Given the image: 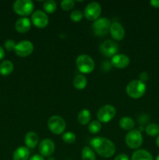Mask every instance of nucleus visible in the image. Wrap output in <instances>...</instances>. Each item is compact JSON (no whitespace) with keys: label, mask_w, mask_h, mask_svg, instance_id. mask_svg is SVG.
<instances>
[{"label":"nucleus","mask_w":159,"mask_h":160,"mask_svg":"<svg viewBox=\"0 0 159 160\" xmlns=\"http://www.w3.org/2000/svg\"><path fill=\"white\" fill-rule=\"evenodd\" d=\"M150 4L155 8H159V0H151L150 2Z\"/></svg>","instance_id":"nucleus-35"},{"label":"nucleus","mask_w":159,"mask_h":160,"mask_svg":"<svg viewBox=\"0 0 159 160\" xmlns=\"http://www.w3.org/2000/svg\"><path fill=\"white\" fill-rule=\"evenodd\" d=\"M147 134L151 137L159 135V125L157 123H149L145 128Z\"/></svg>","instance_id":"nucleus-25"},{"label":"nucleus","mask_w":159,"mask_h":160,"mask_svg":"<svg viewBox=\"0 0 159 160\" xmlns=\"http://www.w3.org/2000/svg\"><path fill=\"white\" fill-rule=\"evenodd\" d=\"M13 70V64L9 60H4L0 63V73L3 76H7Z\"/></svg>","instance_id":"nucleus-23"},{"label":"nucleus","mask_w":159,"mask_h":160,"mask_svg":"<svg viewBox=\"0 0 159 160\" xmlns=\"http://www.w3.org/2000/svg\"><path fill=\"white\" fill-rule=\"evenodd\" d=\"M55 148V144L51 139H44L39 144L38 150L40 155L42 156H45V157H50L51 155L54 153Z\"/></svg>","instance_id":"nucleus-13"},{"label":"nucleus","mask_w":159,"mask_h":160,"mask_svg":"<svg viewBox=\"0 0 159 160\" xmlns=\"http://www.w3.org/2000/svg\"><path fill=\"white\" fill-rule=\"evenodd\" d=\"M155 160H159V154L157 156V157H156V159Z\"/></svg>","instance_id":"nucleus-39"},{"label":"nucleus","mask_w":159,"mask_h":160,"mask_svg":"<svg viewBox=\"0 0 159 160\" xmlns=\"http://www.w3.org/2000/svg\"><path fill=\"white\" fill-rule=\"evenodd\" d=\"M30 156L29 148L24 146H20L14 151L12 155L13 160H28Z\"/></svg>","instance_id":"nucleus-17"},{"label":"nucleus","mask_w":159,"mask_h":160,"mask_svg":"<svg viewBox=\"0 0 159 160\" xmlns=\"http://www.w3.org/2000/svg\"><path fill=\"white\" fill-rule=\"evenodd\" d=\"M119 126L121 128L126 131H132V128L135 127V122L131 117H123L119 120Z\"/></svg>","instance_id":"nucleus-21"},{"label":"nucleus","mask_w":159,"mask_h":160,"mask_svg":"<svg viewBox=\"0 0 159 160\" xmlns=\"http://www.w3.org/2000/svg\"><path fill=\"white\" fill-rule=\"evenodd\" d=\"M28 160H45V159L41 155H34V156H31Z\"/></svg>","instance_id":"nucleus-34"},{"label":"nucleus","mask_w":159,"mask_h":160,"mask_svg":"<svg viewBox=\"0 0 159 160\" xmlns=\"http://www.w3.org/2000/svg\"><path fill=\"white\" fill-rule=\"evenodd\" d=\"M100 51L106 57H113L118 51V46L112 40H106L101 43Z\"/></svg>","instance_id":"nucleus-11"},{"label":"nucleus","mask_w":159,"mask_h":160,"mask_svg":"<svg viewBox=\"0 0 159 160\" xmlns=\"http://www.w3.org/2000/svg\"><path fill=\"white\" fill-rule=\"evenodd\" d=\"M34 5L31 0H17L13 3V9L18 15L26 17L34 11Z\"/></svg>","instance_id":"nucleus-4"},{"label":"nucleus","mask_w":159,"mask_h":160,"mask_svg":"<svg viewBox=\"0 0 159 160\" xmlns=\"http://www.w3.org/2000/svg\"><path fill=\"white\" fill-rule=\"evenodd\" d=\"M31 21L27 17H20L17 20L15 23V28L18 32L26 33L31 29Z\"/></svg>","instance_id":"nucleus-16"},{"label":"nucleus","mask_w":159,"mask_h":160,"mask_svg":"<svg viewBox=\"0 0 159 160\" xmlns=\"http://www.w3.org/2000/svg\"><path fill=\"white\" fill-rule=\"evenodd\" d=\"M139 78H140V81H141L142 82H145V81H147L148 78H149L148 73H147V72H142V73H140Z\"/></svg>","instance_id":"nucleus-32"},{"label":"nucleus","mask_w":159,"mask_h":160,"mask_svg":"<svg viewBox=\"0 0 159 160\" xmlns=\"http://www.w3.org/2000/svg\"><path fill=\"white\" fill-rule=\"evenodd\" d=\"M57 4L54 0H46L43 4V9L48 13H53L56 10Z\"/></svg>","instance_id":"nucleus-26"},{"label":"nucleus","mask_w":159,"mask_h":160,"mask_svg":"<svg viewBox=\"0 0 159 160\" xmlns=\"http://www.w3.org/2000/svg\"><path fill=\"white\" fill-rule=\"evenodd\" d=\"M146 84L140 80H133L126 86V93L132 98H140L146 92Z\"/></svg>","instance_id":"nucleus-2"},{"label":"nucleus","mask_w":159,"mask_h":160,"mask_svg":"<svg viewBox=\"0 0 159 160\" xmlns=\"http://www.w3.org/2000/svg\"><path fill=\"white\" fill-rule=\"evenodd\" d=\"M81 157H82V160H96L94 152L88 146H85L82 149Z\"/></svg>","instance_id":"nucleus-24"},{"label":"nucleus","mask_w":159,"mask_h":160,"mask_svg":"<svg viewBox=\"0 0 159 160\" xmlns=\"http://www.w3.org/2000/svg\"><path fill=\"white\" fill-rule=\"evenodd\" d=\"M4 45L8 51H12V50L15 49L17 43L15 42V41L12 40V39H8V40H6V42H5Z\"/></svg>","instance_id":"nucleus-31"},{"label":"nucleus","mask_w":159,"mask_h":160,"mask_svg":"<svg viewBox=\"0 0 159 160\" xmlns=\"http://www.w3.org/2000/svg\"><path fill=\"white\" fill-rule=\"evenodd\" d=\"M93 149L103 158H110L115 152V146L109 139L103 137L94 138L90 141Z\"/></svg>","instance_id":"nucleus-1"},{"label":"nucleus","mask_w":159,"mask_h":160,"mask_svg":"<svg viewBox=\"0 0 159 160\" xmlns=\"http://www.w3.org/2000/svg\"><path fill=\"white\" fill-rule=\"evenodd\" d=\"M131 160H154V159L152 155L148 151L144 149H139L134 152Z\"/></svg>","instance_id":"nucleus-19"},{"label":"nucleus","mask_w":159,"mask_h":160,"mask_svg":"<svg viewBox=\"0 0 159 160\" xmlns=\"http://www.w3.org/2000/svg\"><path fill=\"white\" fill-rule=\"evenodd\" d=\"M31 21L37 28H44L48 24L49 19L46 12L42 10H36L31 15Z\"/></svg>","instance_id":"nucleus-12"},{"label":"nucleus","mask_w":159,"mask_h":160,"mask_svg":"<svg viewBox=\"0 0 159 160\" xmlns=\"http://www.w3.org/2000/svg\"><path fill=\"white\" fill-rule=\"evenodd\" d=\"M14 51L17 56L20 57H26L34 51V45L30 41H21L17 44Z\"/></svg>","instance_id":"nucleus-10"},{"label":"nucleus","mask_w":159,"mask_h":160,"mask_svg":"<svg viewBox=\"0 0 159 160\" xmlns=\"http://www.w3.org/2000/svg\"><path fill=\"white\" fill-rule=\"evenodd\" d=\"M76 65L78 70L82 73H90L94 70L95 63L90 56L86 54L80 55L76 60Z\"/></svg>","instance_id":"nucleus-3"},{"label":"nucleus","mask_w":159,"mask_h":160,"mask_svg":"<svg viewBox=\"0 0 159 160\" xmlns=\"http://www.w3.org/2000/svg\"><path fill=\"white\" fill-rule=\"evenodd\" d=\"M38 136L34 131H29L26 133L24 138V142L28 148H34L38 144Z\"/></svg>","instance_id":"nucleus-18"},{"label":"nucleus","mask_w":159,"mask_h":160,"mask_svg":"<svg viewBox=\"0 0 159 160\" xmlns=\"http://www.w3.org/2000/svg\"><path fill=\"white\" fill-rule=\"evenodd\" d=\"M156 145H157V146L159 148V135L157 136V138H156Z\"/></svg>","instance_id":"nucleus-37"},{"label":"nucleus","mask_w":159,"mask_h":160,"mask_svg":"<svg viewBox=\"0 0 159 160\" xmlns=\"http://www.w3.org/2000/svg\"><path fill=\"white\" fill-rule=\"evenodd\" d=\"M114 160H129L127 155L126 154H119L115 158Z\"/></svg>","instance_id":"nucleus-33"},{"label":"nucleus","mask_w":159,"mask_h":160,"mask_svg":"<svg viewBox=\"0 0 159 160\" xmlns=\"http://www.w3.org/2000/svg\"><path fill=\"white\" fill-rule=\"evenodd\" d=\"M101 12V5L97 2H91L84 9V17L88 20L95 21L99 18Z\"/></svg>","instance_id":"nucleus-9"},{"label":"nucleus","mask_w":159,"mask_h":160,"mask_svg":"<svg viewBox=\"0 0 159 160\" xmlns=\"http://www.w3.org/2000/svg\"><path fill=\"white\" fill-rule=\"evenodd\" d=\"M88 130L91 134H97L101 130V124L98 120H93L89 123Z\"/></svg>","instance_id":"nucleus-27"},{"label":"nucleus","mask_w":159,"mask_h":160,"mask_svg":"<svg viewBox=\"0 0 159 160\" xmlns=\"http://www.w3.org/2000/svg\"><path fill=\"white\" fill-rule=\"evenodd\" d=\"M126 144L129 148L137 149L141 146L143 143V136L139 130H132L126 135Z\"/></svg>","instance_id":"nucleus-6"},{"label":"nucleus","mask_w":159,"mask_h":160,"mask_svg":"<svg viewBox=\"0 0 159 160\" xmlns=\"http://www.w3.org/2000/svg\"><path fill=\"white\" fill-rule=\"evenodd\" d=\"M87 84V79L84 75L78 74L73 78V84L77 90H83L86 88Z\"/></svg>","instance_id":"nucleus-20"},{"label":"nucleus","mask_w":159,"mask_h":160,"mask_svg":"<svg viewBox=\"0 0 159 160\" xmlns=\"http://www.w3.org/2000/svg\"><path fill=\"white\" fill-rule=\"evenodd\" d=\"M75 2L73 0H63L61 2V7L65 11L70 10L74 7Z\"/></svg>","instance_id":"nucleus-30"},{"label":"nucleus","mask_w":159,"mask_h":160,"mask_svg":"<svg viewBox=\"0 0 159 160\" xmlns=\"http://www.w3.org/2000/svg\"><path fill=\"white\" fill-rule=\"evenodd\" d=\"M84 17V14L79 9H75V10L72 11L70 13V19L74 22H79Z\"/></svg>","instance_id":"nucleus-29"},{"label":"nucleus","mask_w":159,"mask_h":160,"mask_svg":"<svg viewBox=\"0 0 159 160\" xmlns=\"http://www.w3.org/2000/svg\"><path fill=\"white\" fill-rule=\"evenodd\" d=\"M62 138L65 143L72 144L76 141V134L73 132H65L62 134Z\"/></svg>","instance_id":"nucleus-28"},{"label":"nucleus","mask_w":159,"mask_h":160,"mask_svg":"<svg viewBox=\"0 0 159 160\" xmlns=\"http://www.w3.org/2000/svg\"><path fill=\"white\" fill-rule=\"evenodd\" d=\"M48 160H55V159H54V158H52V157H51V156H50V157H48Z\"/></svg>","instance_id":"nucleus-38"},{"label":"nucleus","mask_w":159,"mask_h":160,"mask_svg":"<svg viewBox=\"0 0 159 160\" xmlns=\"http://www.w3.org/2000/svg\"><path fill=\"white\" fill-rule=\"evenodd\" d=\"M4 56H5V51H4V49H3L2 47L0 45V59H3V58H4Z\"/></svg>","instance_id":"nucleus-36"},{"label":"nucleus","mask_w":159,"mask_h":160,"mask_svg":"<svg viewBox=\"0 0 159 160\" xmlns=\"http://www.w3.org/2000/svg\"><path fill=\"white\" fill-rule=\"evenodd\" d=\"M110 26L111 23L108 19L106 17H101L94 22L92 28H93L94 33L97 36L103 37L108 33Z\"/></svg>","instance_id":"nucleus-7"},{"label":"nucleus","mask_w":159,"mask_h":160,"mask_svg":"<svg viewBox=\"0 0 159 160\" xmlns=\"http://www.w3.org/2000/svg\"><path fill=\"white\" fill-rule=\"evenodd\" d=\"M116 110L112 105H104L98 109L97 112V118L101 123H108L115 117Z\"/></svg>","instance_id":"nucleus-8"},{"label":"nucleus","mask_w":159,"mask_h":160,"mask_svg":"<svg viewBox=\"0 0 159 160\" xmlns=\"http://www.w3.org/2000/svg\"><path fill=\"white\" fill-rule=\"evenodd\" d=\"M48 128L53 134H61L65 131L66 124L62 117L59 116H52L48 120Z\"/></svg>","instance_id":"nucleus-5"},{"label":"nucleus","mask_w":159,"mask_h":160,"mask_svg":"<svg viewBox=\"0 0 159 160\" xmlns=\"http://www.w3.org/2000/svg\"><path fill=\"white\" fill-rule=\"evenodd\" d=\"M130 62L129 58L125 54H116L111 59V63L118 69H123L128 67Z\"/></svg>","instance_id":"nucleus-14"},{"label":"nucleus","mask_w":159,"mask_h":160,"mask_svg":"<svg viewBox=\"0 0 159 160\" xmlns=\"http://www.w3.org/2000/svg\"><path fill=\"white\" fill-rule=\"evenodd\" d=\"M90 118H91V114L88 109H82L80 112L78 113L77 120L79 123L81 125H86L90 122Z\"/></svg>","instance_id":"nucleus-22"},{"label":"nucleus","mask_w":159,"mask_h":160,"mask_svg":"<svg viewBox=\"0 0 159 160\" xmlns=\"http://www.w3.org/2000/svg\"><path fill=\"white\" fill-rule=\"evenodd\" d=\"M110 34L113 39L115 41H121L123 40L125 36V29L123 25L118 22H114L111 24Z\"/></svg>","instance_id":"nucleus-15"}]
</instances>
